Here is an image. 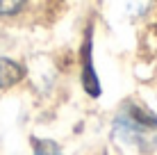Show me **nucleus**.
<instances>
[{"mask_svg": "<svg viewBox=\"0 0 157 155\" xmlns=\"http://www.w3.org/2000/svg\"><path fill=\"white\" fill-rule=\"evenodd\" d=\"M82 82H84L86 94H91L94 98L100 94V84H98V78H96L94 64H91V44L84 46V71H82Z\"/></svg>", "mask_w": 157, "mask_h": 155, "instance_id": "7ed1b4c3", "label": "nucleus"}, {"mask_svg": "<svg viewBox=\"0 0 157 155\" xmlns=\"http://www.w3.org/2000/svg\"><path fill=\"white\" fill-rule=\"evenodd\" d=\"M23 78V66L14 60H0V89H7Z\"/></svg>", "mask_w": 157, "mask_h": 155, "instance_id": "f03ea898", "label": "nucleus"}, {"mask_svg": "<svg viewBox=\"0 0 157 155\" xmlns=\"http://www.w3.org/2000/svg\"><path fill=\"white\" fill-rule=\"evenodd\" d=\"M34 155H62V151L57 148L55 141L36 139V141H34Z\"/></svg>", "mask_w": 157, "mask_h": 155, "instance_id": "20e7f679", "label": "nucleus"}, {"mask_svg": "<svg viewBox=\"0 0 157 155\" xmlns=\"http://www.w3.org/2000/svg\"><path fill=\"white\" fill-rule=\"evenodd\" d=\"M25 5V0H0V16H12L21 12V7Z\"/></svg>", "mask_w": 157, "mask_h": 155, "instance_id": "39448f33", "label": "nucleus"}, {"mask_svg": "<svg viewBox=\"0 0 157 155\" xmlns=\"http://www.w3.org/2000/svg\"><path fill=\"white\" fill-rule=\"evenodd\" d=\"M114 130L121 141L134 144L144 151H150L157 144V119L139 107H128L125 112H121Z\"/></svg>", "mask_w": 157, "mask_h": 155, "instance_id": "f257e3e1", "label": "nucleus"}]
</instances>
